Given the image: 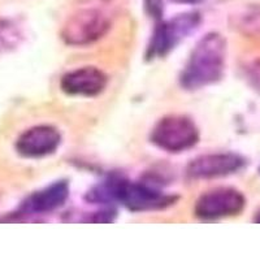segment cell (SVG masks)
I'll return each instance as SVG.
<instances>
[{
    "instance_id": "obj_1",
    "label": "cell",
    "mask_w": 260,
    "mask_h": 260,
    "mask_svg": "<svg viewBox=\"0 0 260 260\" xmlns=\"http://www.w3.org/2000/svg\"><path fill=\"white\" fill-rule=\"evenodd\" d=\"M89 199L94 203L120 202L133 212L156 211L172 206L176 198L172 195L138 182H130L122 178H111L103 185L89 192Z\"/></svg>"
},
{
    "instance_id": "obj_2",
    "label": "cell",
    "mask_w": 260,
    "mask_h": 260,
    "mask_svg": "<svg viewBox=\"0 0 260 260\" xmlns=\"http://www.w3.org/2000/svg\"><path fill=\"white\" fill-rule=\"evenodd\" d=\"M225 67V42L219 34H208L198 42L187 60L181 85L186 90H198L221 78Z\"/></svg>"
},
{
    "instance_id": "obj_3",
    "label": "cell",
    "mask_w": 260,
    "mask_h": 260,
    "mask_svg": "<svg viewBox=\"0 0 260 260\" xmlns=\"http://www.w3.org/2000/svg\"><path fill=\"white\" fill-rule=\"evenodd\" d=\"M198 141V127L185 116H167L151 132V142L160 150L171 154L190 150Z\"/></svg>"
},
{
    "instance_id": "obj_4",
    "label": "cell",
    "mask_w": 260,
    "mask_h": 260,
    "mask_svg": "<svg viewBox=\"0 0 260 260\" xmlns=\"http://www.w3.org/2000/svg\"><path fill=\"white\" fill-rule=\"evenodd\" d=\"M198 13H185L168 21H162L155 27L147 48V59L168 55L181 41L186 38L199 25Z\"/></svg>"
},
{
    "instance_id": "obj_5",
    "label": "cell",
    "mask_w": 260,
    "mask_h": 260,
    "mask_svg": "<svg viewBox=\"0 0 260 260\" xmlns=\"http://www.w3.org/2000/svg\"><path fill=\"white\" fill-rule=\"evenodd\" d=\"M245 197L240 191L221 187L203 194L195 204L194 212L202 220H219L242 212Z\"/></svg>"
},
{
    "instance_id": "obj_6",
    "label": "cell",
    "mask_w": 260,
    "mask_h": 260,
    "mask_svg": "<svg viewBox=\"0 0 260 260\" xmlns=\"http://www.w3.org/2000/svg\"><path fill=\"white\" fill-rule=\"evenodd\" d=\"M110 27V20L98 9H86L73 16L62 30V38L69 45H87L101 38Z\"/></svg>"
},
{
    "instance_id": "obj_7",
    "label": "cell",
    "mask_w": 260,
    "mask_h": 260,
    "mask_svg": "<svg viewBox=\"0 0 260 260\" xmlns=\"http://www.w3.org/2000/svg\"><path fill=\"white\" fill-rule=\"evenodd\" d=\"M61 143V134L51 125H38L27 129L18 137L16 150L29 159H38L53 154Z\"/></svg>"
},
{
    "instance_id": "obj_8",
    "label": "cell",
    "mask_w": 260,
    "mask_h": 260,
    "mask_svg": "<svg viewBox=\"0 0 260 260\" xmlns=\"http://www.w3.org/2000/svg\"><path fill=\"white\" fill-rule=\"evenodd\" d=\"M69 197V185L65 181H57L39 191L32 192L18 207L15 216L30 217V216L47 215L62 207Z\"/></svg>"
},
{
    "instance_id": "obj_9",
    "label": "cell",
    "mask_w": 260,
    "mask_h": 260,
    "mask_svg": "<svg viewBox=\"0 0 260 260\" xmlns=\"http://www.w3.org/2000/svg\"><path fill=\"white\" fill-rule=\"evenodd\" d=\"M245 159L237 154H208L191 160L187 166V175L191 178H216L233 175L245 167Z\"/></svg>"
},
{
    "instance_id": "obj_10",
    "label": "cell",
    "mask_w": 260,
    "mask_h": 260,
    "mask_svg": "<svg viewBox=\"0 0 260 260\" xmlns=\"http://www.w3.org/2000/svg\"><path fill=\"white\" fill-rule=\"evenodd\" d=\"M108 78L101 69L83 67L62 76L60 87L71 96H96L106 89Z\"/></svg>"
},
{
    "instance_id": "obj_11",
    "label": "cell",
    "mask_w": 260,
    "mask_h": 260,
    "mask_svg": "<svg viewBox=\"0 0 260 260\" xmlns=\"http://www.w3.org/2000/svg\"><path fill=\"white\" fill-rule=\"evenodd\" d=\"M145 7L151 17H154L155 20L161 18L162 11H164L162 0H145Z\"/></svg>"
},
{
    "instance_id": "obj_12",
    "label": "cell",
    "mask_w": 260,
    "mask_h": 260,
    "mask_svg": "<svg viewBox=\"0 0 260 260\" xmlns=\"http://www.w3.org/2000/svg\"><path fill=\"white\" fill-rule=\"evenodd\" d=\"M173 2L178 4H197L202 2V0H173Z\"/></svg>"
},
{
    "instance_id": "obj_13",
    "label": "cell",
    "mask_w": 260,
    "mask_h": 260,
    "mask_svg": "<svg viewBox=\"0 0 260 260\" xmlns=\"http://www.w3.org/2000/svg\"><path fill=\"white\" fill-rule=\"evenodd\" d=\"M255 221H256V222H260V211H259V212L256 213V216H255Z\"/></svg>"
}]
</instances>
